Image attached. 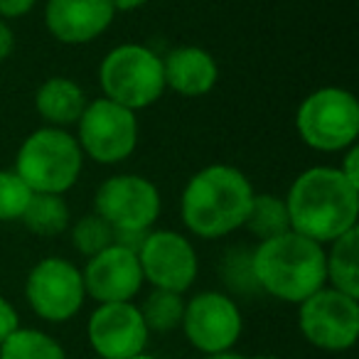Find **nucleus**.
<instances>
[{
  "instance_id": "f257e3e1",
  "label": "nucleus",
  "mask_w": 359,
  "mask_h": 359,
  "mask_svg": "<svg viewBox=\"0 0 359 359\" xmlns=\"http://www.w3.org/2000/svg\"><path fill=\"white\" fill-rule=\"evenodd\" d=\"M283 200L290 229L323 246L357 226L359 187L339 168L318 165L300 172Z\"/></svg>"
},
{
  "instance_id": "f03ea898",
  "label": "nucleus",
  "mask_w": 359,
  "mask_h": 359,
  "mask_svg": "<svg viewBox=\"0 0 359 359\" xmlns=\"http://www.w3.org/2000/svg\"><path fill=\"white\" fill-rule=\"evenodd\" d=\"M254 185L239 168L215 163L187 180L180 215L187 231L200 239H222L239 231L254 200Z\"/></svg>"
},
{
  "instance_id": "7ed1b4c3",
  "label": "nucleus",
  "mask_w": 359,
  "mask_h": 359,
  "mask_svg": "<svg viewBox=\"0 0 359 359\" xmlns=\"http://www.w3.org/2000/svg\"><path fill=\"white\" fill-rule=\"evenodd\" d=\"M251 266L261 293L283 303L300 305L327 285L323 244L293 229L259 241L251 251Z\"/></svg>"
},
{
  "instance_id": "20e7f679",
  "label": "nucleus",
  "mask_w": 359,
  "mask_h": 359,
  "mask_svg": "<svg viewBox=\"0 0 359 359\" xmlns=\"http://www.w3.org/2000/svg\"><path fill=\"white\" fill-rule=\"evenodd\" d=\"M13 170L32 192L65 195L79 182L84 153L76 143V135L67 128L42 126L22 140Z\"/></svg>"
},
{
  "instance_id": "39448f33",
  "label": "nucleus",
  "mask_w": 359,
  "mask_h": 359,
  "mask_svg": "<svg viewBox=\"0 0 359 359\" xmlns=\"http://www.w3.org/2000/svg\"><path fill=\"white\" fill-rule=\"evenodd\" d=\"M99 86L106 99L126 109H148L165 94L163 57L135 42L114 47L99 65Z\"/></svg>"
},
{
  "instance_id": "423d86ee",
  "label": "nucleus",
  "mask_w": 359,
  "mask_h": 359,
  "mask_svg": "<svg viewBox=\"0 0 359 359\" xmlns=\"http://www.w3.org/2000/svg\"><path fill=\"white\" fill-rule=\"evenodd\" d=\"M295 128L308 148L342 153L359 138V101L342 86H323L298 106Z\"/></svg>"
},
{
  "instance_id": "0eeeda50",
  "label": "nucleus",
  "mask_w": 359,
  "mask_h": 359,
  "mask_svg": "<svg viewBox=\"0 0 359 359\" xmlns=\"http://www.w3.org/2000/svg\"><path fill=\"white\" fill-rule=\"evenodd\" d=\"M76 143L81 153L99 165L123 163L138 145L135 111L99 96L89 101L76 121Z\"/></svg>"
},
{
  "instance_id": "6e6552de",
  "label": "nucleus",
  "mask_w": 359,
  "mask_h": 359,
  "mask_svg": "<svg viewBox=\"0 0 359 359\" xmlns=\"http://www.w3.org/2000/svg\"><path fill=\"white\" fill-rule=\"evenodd\" d=\"M298 327L313 347L344 352L359 337V298L323 285L298 305Z\"/></svg>"
},
{
  "instance_id": "1a4fd4ad",
  "label": "nucleus",
  "mask_w": 359,
  "mask_h": 359,
  "mask_svg": "<svg viewBox=\"0 0 359 359\" xmlns=\"http://www.w3.org/2000/svg\"><path fill=\"white\" fill-rule=\"evenodd\" d=\"M160 210V190L143 175H114L101 182L94 195V212L114 231H150Z\"/></svg>"
},
{
  "instance_id": "9d476101",
  "label": "nucleus",
  "mask_w": 359,
  "mask_h": 359,
  "mask_svg": "<svg viewBox=\"0 0 359 359\" xmlns=\"http://www.w3.org/2000/svg\"><path fill=\"white\" fill-rule=\"evenodd\" d=\"M25 300L45 323H69L86 300L81 271L62 256L37 261L25 278Z\"/></svg>"
},
{
  "instance_id": "9b49d317",
  "label": "nucleus",
  "mask_w": 359,
  "mask_h": 359,
  "mask_svg": "<svg viewBox=\"0 0 359 359\" xmlns=\"http://www.w3.org/2000/svg\"><path fill=\"white\" fill-rule=\"evenodd\" d=\"M180 327L197 352L212 354L231 349L239 342L244 332V318L231 295L222 290H202L185 300Z\"/></svg>"
},
{
  "instance_id": "f8f14e48",
  "label": "nucleus",
  "mask_w": 359,
  "mask_h": 359,
  "mask_svg": "<svg viewBox=\"0 0 359 359\" xmlns=\"http://www.w3.org/2000/svg\"><path fill=\"white\" fill-rule=\"evenodd\" d=\"M143 280L153 288L185 293L200 273V259L185 234L175 229H150L138 249Z\"/></svg>"
},
{
  "instance_id": "ddd939ff",
  "label": "nucleus",
  "mask_w": 359,
  "mask_h": 359,
  "mask_svg": "<svg viewBox=\"0 0 359 359\" xmlns=\"http://www.w3.org/2000/svg\"><path fill=\"white\" fill-rule=\"evenodd\" d=\"M86 337L99 359H130L145 352L150 330L133 300L99 303L89 315Z\"/></svg>"
},
{
  "instance_id": "4468645a",
  "label": "nucleus",
  "mask_w": 359,
  "mask_h": 359,
  "mask_svg": "<svg viewBox=\"0 0 359 359\" xmlns=\"http://www.w3.org/2000/svg\"><path fill=\"white\" fill-rule=\"evenodd\" d=\"M86 298L96 303H126L143 288V271L138 254L121 244H109L99 254L89 256L81 271Z\"/></svg>"
},
{
  "instance_id": "2eb2a0df",
  "label": "nucleus",
  "mask_w": 359,
  "mask_h": 359,
  "mask_svg": "<svg viewBox=\"0 0 359 359\" xmlns=\"http://www.w3.org/2000/svg\"><path fill=\"white\" fill-rule=\"evenodd\" d=\"M116 11L111 0H47L45 25L65 45H89L111 27Z\"/></svg>"
},
{
  "instance_id": "dca6fc26",
  "label": "nucleus",
  "mask_w": 359,
  "mask_h": 359,
  "mask_svg": "<svg viewBox=\"0 0 359 359\" xmlns=\"http://www.w3.org/2000/svg\"><path fill=\"white\" fill-rule=\"evenodd\" d=\"M165 89H172L180 96L210 94L219 81V65L207 50L197 45H182L170 50L163 57Z\"/></svg>"
},
{
  "instance_id": "f3484780",
  "label": "nucleus",
  "mask_w": 359,
  "mask_h": 359,
  "mask_svg": "<svg viewBox=\"0 0 359 359\" xmlns=\"http://www.w3.org/2000/svg\"><path fill=\"white\" fill-rule=\"evenodd\" d=\"M86 104H89L86 91L69 76H50L35 91L37 116L47 126H55V128L76 126Z\"/></svg>"
},
{
  "instance_id": "a211bd4d",
  "label": "nucleus",
  "mask_w": 359,
  "mask_h": 359,
  "mask_svg": "<svg viewBox=\"0 0 359 359\" xmlns=\"http://www.w3.org/2000/svg\"><path fill=\"white\" fill-rule=\"evenodd\" d=\"M325 276L332 288L359 298V229L344 231L325 251Z\"/></svg>"
},
{
  "instance_id": "6ab92c4d",
  "label": "nucleus",
  "mask_w": 359,
  "mask_h": 359,
  "mask_svg": "<svg viewBox=\"0 0 359 359\" xmlns=\"http://www.w3.org/2000/svg\"><path fill=\"white\" fill-rule=\"evenodd\" d=\"M20 222L42 239H55L69 229L72 212L67 205L65 195H47V192H35L22 212Z\"/></svg>"
},
{
  "instance_id": "aec40b11",
  "label": "nucleus",
  "mask_w": 359,
  "mask_h": 359,
  "mask_svg": "<svg viewBox=\"0 0 359 359\" xmlns=\"http://www.w3.org/2000/svg\"><path fill=\"white\" fill-rule=\"evenodd\" d=\"M244 226L256 236L259 241L271 239V236H278L283 231L290 229V217L285 200L273 192H256L254 200H251L249 215H246Z\"/></svg>"
},
{
  "instance_id": "412c9836",
  "label": "nucleus",
  "mask_w": 359,
  "mask_h": 359,
  "mask_svg": "<svg viewBox=\"0 0 359 359\" xmlns=\"http://www.w3.org/2000/svg\"><path fill=\"white\" fill-rule=\"evenodd\" d=\"M0 359H67V349L37 327H18L0 344Z\"/></svg>"
},
{
  "instance_id": "4be33fe9",
  "label": "nucleus",
  "mask_w": 359,
  "mask_h": 359,
  "mask_svg": "<svg viewBox=\"0 0 359 359\" xmlns=\"http://www.w3.org/2000/svg\"><path fill=\"white\" fill-rule=\"evenodd\" d=\"M138 308L150 332H172V330H177L180 323H182L185 298H182V293L153 288L145 295L143 305H138Z\"/></svg>"
},
{
  "instance_id": "5701e85b",
  "label": "nucleus",
  "mask_w": 359,
  "mask_h": 359,
  "mask_svg": "<svg viewBox=\"0 0 359 359\" xmlns=\"http://www.w3.org/2000/svg\"><path fill=\"white\" fill-rule=\"evenodd\" d=\"M72 244L81 256H94L101 249H106L109 244H114V229L109 226V222L101 219L96 212L84 215L74 222L72 226Z\"/></svg>"
},
{
  "instance_id": "b1692460",
  "label": "nucleus",
  "mask_w": 359,
  "mask_h": 359,
  "mask_svg": "<svg viewBox=\"0 0 359 359\" xmlns=\"http://www.w3.org/2000/svg\"><path fill=\"white\" fill-rule=\"evenodd\" d=\"M222 278L229 285V290L234 293H244L251 295L259 290V283H256L254 276V266H251V251L241 249V246H234L224 254V261L219 266Z\"/></svg>"
},
{
  "instance_id": "393cba45",
  "label": "nucleus",
  "mask_w": 359,
  "mask_h": 359,
  "mask_svg": "<svg viewBox=\"0 0 359 359\" xmlns=\"http://www.w3.org/2000/svg\"><path fill=\"white\" fill-rule=\"evenodd\" d=\"M32 195L15 170H0V222H20Z\"/></svg>"
},
{
  "instance_id": "a878e982",
  "label": "nucleus",
  "mask_w": 359,
  "mask_h": 359,
  "mask_svg": "<svg viewBox=\"0 0 359 359\" xmlns=\"http://www.w3.org/2000/svg\"><path fill=\"white\" fill-rule=\"evenodd\" d=\"M18 327H20V315L6 295H0V344L6 342Z\"/></svg>"
},
{
  "instance_id": "bb28decb",
  "label": "nucleus",
  "mask_w": 359,
  "mask_h": 359,
  "mask_svg": "<svg viewBox=\"0 0 359 359\" xmlns=\"http://www.w3.org/2000/svg\"><path fill=\"white\" fill-rule=\"evenodd\" d=\"M339 172H342L344 177L349 180V182H354V185L359 187V148H357V143L349 145L347 150H342V163H339Z\"/></svg>"
},
{
  "instance_id": "cd10ccee",
  "label": "nucleus",
  "mask_w": 359,
  "mask_h": 359,
  "mask_svg": "<svg viewBox=\"0 0 359 359\" xmlns=\"http://www.w3.org/2000/svg\"><path fill=\"white\" fill-rule=\"evenodd\" d=\"M37 6V0H0V18L3 20H15L22 18Z\"/></svg>"
},
{
  "instance_id": "c85d7f7f",
  "label": "nucleus",
  "mask_w": 359,
  "mask_h": 359,
  "mask_svg": "<svg viewBox=\"0 0 359 359\" xmlns=\"http://www.w3.org/2000/svg\"><path fill=\"white\" fill-rule=\"evenodd\" d=\"M13 50H15V32L0 18V62H6L13 55Z\"/></svg>"
},
{
  "instance_id": "c756f323",
  "label": "nucleus",
  "mask_w": 359,
  "mask_h": 359,
  "mask_svg": "<svg viewBox=\"0 0 359 359\" xmlns=\"http://www.w3.org/2000/svg\"><path fill=\"white\" fill-rule=\"evenodd\" d=\"M148 0H111V6H114L116 13H133L138 8H143Z\"/></svg>"
},
{
  "instance_id": "7c9ffc66",
  "label": "nucleus",
  "mask_w": 359,
  "mask_h": 359,
  "mask_svg": "<svg viewBox=\"0 0 359 359\" xmlns=\"http://www.w3.org/2000/svg\"><path fill=\"white\" fill-rule=\"evenodd\" d=\"M202 359H244L241 354L231 352V349H224V352H212V354H205Z\"/></svg>"
},
{
  "instance_id": "2f4dec72",
  "label": "nucleus",
  "mask_w": 359,
  "mask_h": 359,
  "mask_svg": "<svg viewBox=\"0 0 359 359\" xmlns=\"http://www.w3.org/2000/svg\"><path fill=\"white\" fill-rule=\"evenodd\" d=\"M130 359H160V357H153V354H138V357H130Z\"/></svg>"
},
{
  "instance_id": "473e14b6",
  "label": "nucleus",
  "mask_w": 359,
  "mask_h": 359,
  "mask_svg": "<svg viewBox=\"0 0 359 359\" xmlns=\"http://www.w3.org/2000/svg\"><path fill=\"white\" fill-rule=\"evenodd\" d=\"M251 359H278V357H273V354H259V357H251Z\"/></svg>"
}]
</instances>
